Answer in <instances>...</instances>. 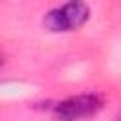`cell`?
I'll use <instances>...</instances> for the list:
<instances>
[{
	"label": "cell",
	"mask_w": 121,
	"mask_h": 121,
	"mask_svg": "<svg viewBox=\"0 0 121 121\" xmlns=\"http://www.w3.org/2000/svg\"><path fill=\"white\" fill-rule=\"evenodd\" d=\"M89 19V6L83 2H66L49 9L43 17V25L51 32H72L85 25Z\"/></svg>",
	"instance_id": "cell-1"
},
{
	"label": "cell",
	"mask_w": 121,
	"mask_h": 121,
	"mask_svg": "<svg viewBox=\"0 0 121 121\" xmlns=\"http://www.w3.org/2000/svg\"><path fill=\"white\" fill-rule=\"evenodd\" d=\"M102 108V98L95 93H83L76 96H68L60 100L55 108V119L57 121H81L87 117H93Z\"/></svg>",
	"instance_id": "cell-2"
},
{
	"label": "cell",
	"mask_w": 121,
	"mask_h": 121,
	"mask_svg": "<svg viewBox=\"0 0 121 121\" xmlns=\"http://www.w3.org/2000/svg\"><path fill=\"white\" fill-rule=\"evenodd\" d=\"M115 121H121V115H117V119H115Z\"/></svg>",
	"instance_id": "cell-3"
}]
</instances>
